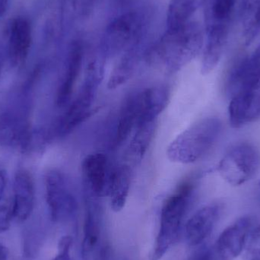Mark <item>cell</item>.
<instances>
[{
  "label": "cell",
  "instance_id": "1",
  "mask_svg": "<svg viewBox=\"0 0 260 260\" xmlns=\"http://www.w3.org/2000/svg\"><path fill=\"white\" fill-rule=\"evenodd\" d=\"M204 41L205 31L201 24L189 21L176 30H166L145 53V60L168 74H174L200 53Z\"/></svg>",
  "mask_w": 260,
  "mask_h": 260
},
{
  "label": "cell",
  "instance_id": "2",
  "mask_svg": "<svg viewBox=\"0 0 260 260\" xmlns=\"http://www.w3.org/2000/svg\"><path fill=\"white\" fill-rule=\"evenodd\" d=\"M195 187V180H185L165 200L160 210V226L150 253V260L161 259L177 241Z\"/></svg>",
  "mask_w": 260,
  "mask_h": 260
},
{
  "label": "cell",
  "instance_id": "3",
  "mask_svg": "<svg viewBox=\"0 0 260 260\" xmlns=\"http://www.w3.org/2000/svg\"><path fill=\"white\" fill-rule=\"evenodd\" d=\"M221 131L222 123L219 119H202L178 135L170 143L167 156L174 163L192 164L198 161L213 148Z\"/></svg>",
  "mask_w": 260,
  "mask_h": 260
},
{
  "label": "cell",
  "instance_id": "4",
  "mask_svg": "<svg viewBox=\"0 0 260 260\" xmlns=\"http://www.w3.org/2000/svg\"><path fill=\"white\" fill-rule=\"evenodd\" d=\"M105 74V66L100 58H92L85 70V79L80 91L59 120L56 133L65 136L91 117L98 90Z\"/></svg>",
  "mask_w": 260,
  "mask_h": 260
},
{
  "label": "cell",
  "instance_id": "5",
  "mask_svg": "<svg viewBox=\"0 0 260 260\" xmlns=\"http://www.w3.org/2000/svg\"><path fill=\"white\" fill-rule=\"evenodd\" d=\"M146 22V15L139 9L128 11L114 18L107 26L101 40L102 58L124 53L139 44Z\"/></svg>",
  "mask_w": 260,
  "mask_h": 260
},
{
  "label": "cell",
  "instance_id": "6",
  "mask_svg": "<svg viewBox=\"0 0 260 260\" xmlns=\"http://www.w3.org/2000/svg\"><path fill=\"white\" fill-rule=\"evenodd\" d=\"M260 154L250 143H241L232 147L223 157L218 167L222 178L232 186H241L257 172Z\"/></svg>",
  "mask_w": 260,
  "mask_h": 260
},
{
  "label": "cell",
  "instance_id": "7",
  "mask_svg": "<svg viewBox=\"0 0 260 260\" xmlns=\"http://www.w3.org/2000/svg\"><path fill=\"white\" fill-rule=\"evenodd\" d=\"M46 200L53 221H67L76 213L77 203L68 179L58 170H50L45 176Z\"/></svg>",
  "mask_w": 260,
  "mask_h": 260
},
{
  "label": "cell",
  "instance_id": "8",
  "mask_svg": "<svg viewBox=\"0 0 260 260\" xmlns=\"http://www.w3.org/2000/svg\"><path fill=\"white\" fill-rule=\"evenodd\" d=\"M253 225V218L246 215L224 229L211 249L212 260L236 259L244 251Z\"/></svg>",
  "mask_w": 260,
  "mask_h": 260
},
{
  "label": "cell",
  "instance_id": "9",
  "mask_svg": "<svg viewBox=\"0 0 260 260\" xmlns=\"http://www.w3.org/2000/svg\"><path fill=\"white\" fill-rule=\"evenodd\" d=\"M226 88L230 97L241 91H260V44L251 55L238 59L232 66Z\"/></svg>",
  "mask_w": 260,
  "mask_h": 260
},
{
  "label": "cell",
  "instance_id": "10",
  "mask_svg": "<svg viewBox=\"0 0 260 260\" xmlns=\"http://www.w3.org/2000/svg\"><path fill=\"white\" fill-rule=\"evenodd\" d=\"M33 130L24 116L15 111L0 114V146L18 148L26 153Z\"/></svg>",
  "mask_w": 260,
  "mask_h": 260
},
{
  "label": "cell",
  "instance_id": "11",
  "mask_svg": "<svg viewBox=\"0 0 260 260\" xmlns=\"http://www.w3.org/2000/svg\"><path fill=\"white\" fill-rule=\"evenodd\" d=\"M137 114V126L156 121L170 100V91L165 86L148 88L133 95Z\"/></svg>",
  "mask_w": 260,
  "mask_h": 260
},
{
  "label": "cell",
  "instance_id": "12",
  "mask_svg": "<svg viewBox=\"0 0 260 260\" xmlns=\"http://www.w3.org/2000/svg\"><path fill=\"white\" fill-rule=\"evenodd\" d=\"M84 188L98 197L108 195L111 175H108V158L103 153H94L82 162Z\"/></svg>",
  "mask_w": 260,
  "mask_h": 260
},
{
  "label": "cell",
  "instance_id": "13",
  "mask_svg": "<svg viewBox=\"0 0 260 260\" xmlns=\"http://www.w3.org/2000/svg\"><path fill=\"white\" fill-rule=\"evenodd\" d=\"M12 197L14 219L19 222L28 219L33 212L35 199V183L28 171L23 169L17 171Z\"/></svg>",
  "mask_w": 260,
  "mask_h": 260
},
{
  "label": "cell",
  "instance_id": "14",
  "mask_svg": "<svg viewBox=\"0 0 260 260\" xmlns=\"http://www.w3.org/2000/svg\"><path fill=\"white\" fill-rule=\"evenodd\" d=\"M220 205L210 204L199 209L185 227L186 241L192 247L200 245L212 233L221 215Z\"/></svg>",
  "mask_w": 260,
  "mask_h": 260
},
{
  "label": "cell",
  "instance_id": "15",
  "mask_svg": "<svg viewBox=\"0 0 260 260\" xmlns=\"http://www.w3.org/2000/svg\"><path fill=\"white\" fill-rule=\"evenodd\" d=\"M84 46L80 41L72 43L67 56L65 73L58 88L56 104L59 108L69 103L82 70Z\"/></svg>",
  "mask_w": 260,
  "mask_h": 260
},
{
  "label": "cell",
  "instance_id": "16",
  "mask_svg": "<svg viewBox=\"0 0 260 260\" xmlns=\"http://www.w3.org/2000/svg\"><path fill=\"white\" fill-rule=\"evenodd\" d=\"M229 114L231 124L241 127L260 116V91H241L232 96Z\"/></svg>",
  "mask_w": 260,
  "mask_h": 260
},
{
  "label": "cell",
  "instance_id": "17",
  "mask_svg": "<svg viewBox=\"0 0 260 260\" xmlns=\"http://www.w3.org/2000/svg\"><path fill=\"white\" fill-rule=\"evenodd\" d=\"M99 197L85 189V219L83 226L82 253L88 256L95 248L101 236L102 209Z\"/></svg>",
  "mask_w": 260,
  "mask_h": 260
},
{
  "label": "cell",
  "instance_id": "18",
  "mask_svg": "<svg viewBox=\"0 0 260 260\" xmlns=\"http://www.w3.org/2000/svg\"><path fill=\"white\" fill-rule=\"evenodd\" d=\"M235 24L241 42L250 45L260 31V0H241Z\"/></svg>",
  "mask_w": 260,
  "mask_h": 260
},
{
  "label": "cell",
  "instance_id": "19",
  "mask_svg": "<svg viewBox=\"0 0 260 260\" xmlns=\"http://www.w3.org/2000/svg\"><path fill=\"white\" fill-rule=\"evenodd\" d=\"M31 40V27L28 20L21 17L13 20L9 40V58L12 67H20L25 62Z\"/></svg>",
  "mask_w": 260,
  "mask_h": 260
},
{
  "label": "cell",
  "instance_id": "20",
  "mask_svg": "<svg viewBox=\"0 0 260 260\" xmlns=\"http://www.w3.org/2000/svg\"><path fill=\"white\" fill-rule=\"evenodd\" d=\"M131 180V167L126 164L117 167L111 174L108 195L114 212H120L125 207L129 197Z\"/></svg>",
  "mask_w": 260,
  "mask_h": 260
},
{
  "label": "cell",
  "instance_id": "21",
  "mask_svg": "<svg viewBox=\"0 0 260 260\" xmlns=\"http://www.w3.org/2000/svg\"><path fill=\"white\" fill-rule=\"evenodd\" d=\"M139 59L140 55L138 44L123 53V56L111 72L108 80V88L116 89L127 82L134 75L139 65Z\"/></svg>",
  "mask_w": 260,
  "mask_h": 260
},
{
  "label": "cell",
  "instance_id": "22",
  "mask_svg": "<svg viewBox=\"0 0 260 260\" xmlns=\"http://www.w3.org/2000/svg\"><path fill=\"white\" fill-rule=\"evenodd\" d=\"M204 0H171L167 11L166 30H174L192 21Z\"/></svg>",
  "mask_w": 260,
  "mask_h": 260
},
{
  "label": "cell",
  "instance_id": "23",
  "mask_svg": "<svg viewBox=\"0 0 260 260\" xmlns=\"http://www.w3.org/2000/svg\"><path fill=\"white\" fill-rule=\"evenodd\" d=\"M156 129V121L141 125L136 128L127 148L126 157L132 165H139L148 151L150 143L154 137Z\"/></svg>",
  "mask_w": 260,
  "mask_h": 260
},
{
  "label": "cell",
  "instance_id": "24",
  "mask_svg": "<svg viewBox=\"0 0 260 260\" xmlns=\"http://www.w3.org/2000/svg\"><path fill=\"white\" fill-rule=\"evenodd\" d=\"M137 126V114L135 108L133 96L125 102L120 111L117 130H116L114 145L120 146L129 137L132 130Z\"/></svg>",
  "mask_w": 260,
  "mask_h": 260
},
{
  "label": "cell",
  "instance_id": "25",
  "mask_svg": "<svg viewBox=\"0 0 260 260\" xmlns=\"http://www.w3.org/2000/svg\"><path fill=\"white\" fill-rule=\"evenodd\" d=\"M238 0H207L205 22L224 23L233 21V13Z\"/></svg>",
  "mask_w": 260,
  "mask_h": 260
},
{
  "label": "cell",
  "instance_id": "26",
  "mask_svg": "<svg viewBox=\"0 0 260 260\" xmlns=\"http://www.w3.org/2000/svg\"><path fill=\"white\" fill-rule=\"evenodd\" d=\"M79 0H62L61 26L64 32L68 31L74 24L79 9Z\"/></svg>",
  "mask_w": 260,
  "mask_h": 260
},
{
  "label": "cell",
  "instance_id": "27",
  "mask_svg": "<svg viewBox=\"0 0 260 260\" xmlns=\"http://www.w3.org/2000/svg\"><path fill=\"white\" fill-rule=\"evenodd\" d=\"M244 250V260H260V224L252 230Z\"/></svg>",
  "mask_w": 260,
  "mask_h": 260
},
{
  "label": "cell",
  "instance_id": "28",
  "mask_svg": "<svg viewBox=\"0 0 260 260\" xmlns=\"http://www.w3.org/2000/svg\"><path fill=\"white\" fill-rule=\"evenodd\" d=\"M12 219V197H8L0 200V234L9 229Z\"/></svg>",
  "mask_w": 260,
  "mask_h": 260
},
{
  "label": "cell",
  "instance_id": "29",
  "mask_svg": "<svg viewBox=\"0 0 260 260\" xmlns=\"http://www.w3.org/2000/svg\"><path fill=\"white\" fill-rule=\"evenodd\" d=\"M187 260H212L211 249L207 247H202L194 252Z\"/></svg>",
  "mask_w": 260,
  "mask_h": 260
},
{
  "label": "cell",
  "instance_id": "30",
  "mask_svg": "<svg viewBox=\"0 0 260 260\" xmlns=\"http://www.w3.org/2000/svg\"><path fill=\"white\" fill-rule=\"evenodd\" d=\"M8 177L6 171L0 164V200L9 197L7 195Z\"/></svg>",
  "mask_w": 260,
  "mask_h": 260
},
{
  "label": "cell",
  "instance_id": "31",
  "mask_svg": "<svg viewBox=\"0 0 260 260\" xmlns=\"http://www.w3.org/2000/svg\"><path fill=\"white\" fill-rule=\"evenodd\" d=\"M8 255L9 252L7 248L0 243V260H7Z\"/></svg>",
  "mask_w": 260,
  "mask_h": 260
},
{
  "label": "cell",
  "instance_id": "32",
  "mask_svg": "<svg viewBox=\"0 0 260 260\" xmlns=\"http://www.w3.org/2000/svg\"><path fill=\"white\" fill-rule=\"evenodd\" d=\"M9 0H0V17L3 16L7 10Z\"/></svg>",
  "mask_w": 260,
  "mask_h": 260
},
{
  "label": "cell",
  "instance_id": "33",
  "mask_svg": "<svg viewBox=\"0 0 260 260\" xmlns=\"http://www.w3.org/2000/svg\"><path fill=\"white\" fill-rule=\"evenodd\" d=\"M3 57L2 52L0 51V79H1L2 73H3Z\"/></svg>",
  "mask_w": 260,
  "mask_h": 260
},
{
  "label": "cell",
  "instance_id": "34",
  "mask_svg": "<svg viewBox=\"0 0 260 260\" xmlns=\"http://www.w3.org/2000/svg\"><path fill=\"white\" fill-rule=\"evenodd\" d=\"M257 200L258 202H259L260 205V181L259 183H258V187H257Z\"/></svg>",
  "mask_w": 260,
  "mask_h": 260
}]
</instances>
